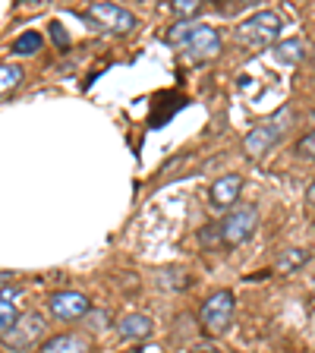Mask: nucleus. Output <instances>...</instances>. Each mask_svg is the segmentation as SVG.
Listing matches in <instances>:
<instances>
[{
	"instance_id": "15",
	"label": "nucleus",
	"mask_w": 315,
	"mask_h": 353,
	"mask_svg": "<svg viewBox=\"0 0 315 353\" xmlns=\"http://www.w3.org/2000/svg\"><path fill=\"white\" fill-rule=\"evenodd\" d=\"M19 82H22V66H16V63H3V66H0V95L13 92Z\"/></svg>"
},
{
	"instance_id": "16",
	"label": "nucleus",
	"mask_w": 315,
	"mask_h": 353,
	"mask_svg": "<svg viewBox=\"0 0 315 353\" xmlns=\"http://www.w3.org/2000/svg\"><path fill=\"white\" fill-rule=\"evenodd\" d=\"M306 262H309L306 250H287V252H281V259H278V272H296V268Z\"/></svg>"
},
{
	"instance_id": "3",
	"label": "nucleus",
	"mask_w": 315,
	"mask_h": 353,
	"mask_svg": "<svg viewBox=\"0 0 315 353\" xmlns=\"http://www.w3.org/2000/svg\"><path fill=\"white\" fill-rule=\"evenodd\" d=\"M234 312H236V296L230 290H214L199 309V325H202L208 338H218V334H224L230 328Z\"/></svg>"
},
{
	"instance_id": "14",
	"label": "nucleus",
	"mask_w": 315,
	"mask_h": 353,
	"mask_svg": "<svg viewBox=\"0 0 315 353\" xmlns=\"http://www.w3.org/2000/svg\"><path fill=\"white\" fill-rule=\"evenodd\" d=\"M38 51H41V35H38V32H22L13 41L16 57H29V54H38Z\"/></svg>"
},
{
	"instance_id": "10",
	"label": "nucleus",
	"mask_w": 315,
	"mask_h": 353,
	"mask_svg": "<svg viewBox=\"0 0 315 353\" xmlns=\"http://www.w3.org/2000/svg\"><path fill=\"white\" fill-rule=\"evenodd\" d=\"M117 331H120V338L123 341H145L154 331V322L145 316V312H130V316L120 319Z\"/></svg>"
},
{
	"instance_id": "8",
	"label": "nucleus",
	"mask_w": 315,
	"mask_h": 353,
	"mask_svg": "<svg viewBox=\"0 0 315 353\" xmlns=\"http://www.w3.org/2000/svg\"><path fill=\"white\" fill-rule=\"evenodd\" d=\"M88 309H92V303H88V296L79 294V290H57V294L48 300V312H51V319H57V322H76V319L88 316Z\"/></svg>"
},
{
	"instance_id": "7",
	"label": "nucleus",
	"mask_w": 315,
	"mask_h": 353,
	"mask_svg": "<svg viewBox=\"0 0 315 353\" xmlns=\"http://www.w3.org/2000/svg\"><path fill=\"white\" fill-rule=\"evenodd\" d=\"M284 120H287V110H281L274 120H268V123H262V126L246 132V139H243L246 154H250V158H262L265 152H272V148L281 142V136H284Z\"/></svg>"
},
{
	"instance_id": "6",
	"label": "nucleus",
	"mask_w": 315,
	"mask_h": 353,
	"mask_svg": "<svg viewBox=\"0 0 315 353\" xmlns=\"http://www.w3.org/2000/svg\"><path fill=\"white\" fill-rule=\"evenodd\" d=\"M85 16L95 22L98 29L117 32V35H126V32L136 29V16L126 7H120V3H88Z\"/></svg>"
},
{
	"instance_id": "9",
	"label": "nucleus",
	"mask_w": 315,
	"mask_h": 353,
	"mask_svg": "<svg viewBox=\"0 0 315 353\" xmlns=\"http://www.w3.org/2000/svg\"><path fill=\"white\" fill-rule=\"evenodd\" d=\"M240 192H243V176L224 174L221 180H214V186H212V208L214 212H230V205H236Z\"/></svg>"
},
{
	"instance_id": "5",
	"label": "nucleus",
	"mask_w": 315,
	"mask_h": 353,
	"mask_svg": "<svg viewBox=\"0 0 315 353\" xmlns=\"http://www.w3.org/2000/svg\"><path fill=\"white\" fill-rule=\"evenodd\" d=\"M258 230V212L252 205H236L224 214L221 221V236H224V246H243V243H250L252 234Z\"/></svg>"
},
{
	"instance_id": "4",
	"label": "nucleus",
	"mask_w": 315,
	"mask_h": 353,
	"mask_svg": "<svg viewBox=\"0 0 315 353\" xmlns=\"http://www.w3.org/2000/svg\"><path fill=\"white\" fill-rule=\"evenodd\" d=\"M44 331H48V322H44L41 312H22V316L10 325L7 334L0 338V344L13 353H26V350H32V347H38V341L44 338Z\"/></svg>"
},
{
	"instance_id": "1",
	"label": "nucleus",
	"mask_w": 315,
	"mask_h": 353,
	"mask_svg": "<svg viewBox=\"0 0 315 353\" xmlns=\"http://www.w3.org/2000/svg\"><path fill=\"white\" fill-rule=\"evenodd\" d=\"M167 44L180 48L192 60H212L221 54V32L208 22H176L167 32Z\"/></svg>"
},
{
	"instance_id": "11",
	"label": "nucleus",
	"mask_w": 315,
	"mask_h": 353,
	"mask_svg": "<svg viewBox=\"0 0 315 353\" xmlns=\"http://www.w3.org/2000/svg\"><path fill=\"white\" fill-rule=\"evenodd\" d=\"M41 353H92V344L82 334H57V338L44 341Z\"/></svg>"
},
{
	"instance_id": "21",
	"label": "nucleus",
	"mask_w": 315,
	"mask_h": 353,
	"mask_svg": "<svg viewBox=\"0 0 315 353\" xmlns=\"http://www.w3.org/2000/svg\"><path fill=\"white\" fill-rule=\"evenodd\" d=\"M190 353H221L214 344H196V347H190Z\"/></svg>"
},
{
	"instance_id": "17",
	"label": "nucleus",
	"mask_w": 315,
	"mask_h": 353,
	"mask_svg": "<svg viewBox=\"0 0 315 353\" xmlns=\"http://www.w3.org/2000/svg\"><path fill=\"white\" fill-rule=\"evenodd\" d=\"M170 7H174L176 16H180V22H192V16L202 13V0H174Z\"/></svg>"
},
{
	"instance_id": "20",
	"label": "nucleus",
	"mask_w": 315,
	"mask_h": 353,
	"mask_svg": "<svg viewBox=\"0 0 315 353\" xmlns=\"http://www.w3.org/2000/svg\"><path fill=\"white\" fill-rule=\"evenodd\" d=\"M51 35H54V41H57V48H66V44H70V35L63 32V26H60V22H54V26H51Z\"/></svg>"
},
{
	"instance_id": "19",
	"label": "nucleus",
	"mask_w": 315,
	"mask_h": 353,
	"mask_svg": "<svg viewBox=\"0 0 315 353\" xmlns=\"http://www.w3.org/2000/svg\"><path fill=\"white\" fill-rule=\"evenodd\" d=\"M199 240L205 243V246H218V243H224V236H221V224H208V228L199 230Z\"/></svg>"
},
{
	"instance_id": "12",
	"label": "nucleus",
	"mask_w": 315,
	"mask_h": 353,
	"mask_svg": "<svg viewBox=\"0 0 315 353\" xmlns=\"http://www.w3.org/2000/svg\"><path fill=\"white\" fill-rule=\"evenodd\" d=\"M16 300H19V287H3V290H0V338H3L10 331V325L19 319Z\"/></svg>"
},
{
	"instance_id": "22",
	"label": "nucleus",
	"mask_w": 315,
	"mask_h": 353,
	"mask_svg": "<svg viewBox=\"0 0 315 353\" xmlns=\"http://www.w3.org/2000/svg\"><path fill=\"white\" fill-rule=\"evenodd\" d=\"M306 202L315 208V180H312V183H309V190H306Z\"/></svg>"
},
{
	"instance_id": "18",
	"label": "nucleus",
	"mask_w": 315,
	"mask_h": 353,
	"mask_svg": "<svg viewBox=\"0 0 315 353\" xmlns=\"http://www.w3.org/2000/svg\"><path fill=\"white\" fill-rule=\"evenodd\" d=\"M296 154H300V158H309V161H315V132H306V136L296 142Z\"/></svg>"
},
{
	"instance_id": "2",
	"label": "nucleus",
	"mask_w": 315,
	"mask_h": 353,
	"mask_svg": "<svg viewBox=\"0 0 315 353\" xmlns=\"http://www.w3.org/2000/svg\"><path fill=\"white\" fill-rule=\"evenodd\" d=\"M281 29H284V22L274 10H258V13H252L250 19H243L236 26L234 38L246 51H265V48L281 41Z\"/></svg>"
},
{
	"instance_id": "13",
	"label": "nucleus",
	"mask_w": 315,
	"mask_h": 353,
	"mask_svg": "<svg viewBox=\"0 0 315 353\" xmlns=\"http://www.w3.org/2000/svg\"><path fill=\"white\" fill-rule=\"evenodd\" d=\"M274 57H278V63H284V66H296L303 60V41H300V38L278 41V44H274Z\"/></svg>"
}]
</instances>
